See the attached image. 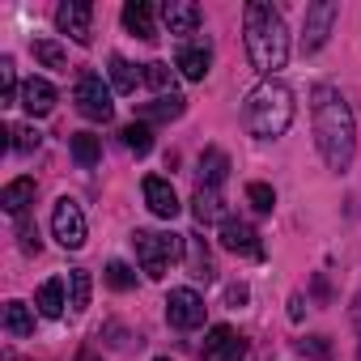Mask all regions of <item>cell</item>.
I'll list each match as a JSON object with an SVG mask.
<instances>
[{"label": "cell", "mask_w": 361, "mask_h": 361, "mask_svg": "<svg viewBox=\"0 0 361 361\" xmlns=\"http://www.w3.org/2000/svg\"><path fill=\"white\" fill-rule=\"evenodd\" d=\"M119 136H123V145H128L136 157H145V153L153 149V128H149V123H128Z\"/></svg>", "instance_id": "4316f807"}, {"label": "cell", "mask_w": 361, "mask_h": 361, "mask_svg": "<svg viewBox=\"0 0 361 361\" xmlns=\"http://www.w3.org/2000/svg\"><path fill=\"white\" fill-rule=\"evenodd\" d=\"M39 132L30 128V123H22V128H9V149H18V153H30V149H39Z\"/></svg>", "instance_id": "1f68e13d"}, {"label": "cell", "mask_w": 361, "mask_h": 361, "mask_svg": "<svg viewBox=\"0 0 361 361\" xmlns=\"http://www.w3.org/2000/svg\"><path fill=\"white\" fill-rule=\"evenodd\" d=\"M26 204H35V178H13V183L0 192V209L13 213V217H22Z\"/></svg>", "instance_id": "d6986e66"}, {"label": "cell", "mask_w": 361, "mask_h": 361, "mask_svg": "<svg viewBox=\"0 0 361 361\" xmlns=\"http://www.w3.org/2000/svg\"><path fill=\"white\" fill-rule=\"evenodd\" d=\"M132 247H136V259L145 268V276L161 281L166 268L188 251V234H157V230H136L132 234Z\"/></svg>", "instance_id": "277c9868"}, {"label": "cell", "mask_w": 361, "mask_h": 361, "mask_svg": "<svg viewBox=\"0 0 361 361\" xmlns=\"http://www.w3.org/2000/svg\"><path fill=\"white\" fill-rule=\"evenodd\" d=\"M22 251H26V255H39V234H35L26 221H22Z\"/></svg>", "instance_id": "e575fe53"}, {"label": "cell", "mask_w": 361, "mask_h": 361, "mask_svg": "<svg viewBox=\"0 0 361 361\" xmlns=\"http://www.w3.org/2000/svg\"><path fill=\"white\" fill-rule=\"evenodd\" d=\"M348 314H353V327H357V357H361V293L353 298V310Z\"/></svg>", "instance_id": "d590c367"}, {"label": "cell", "mask_w": 361, "mask_h": 361, "mask_svg": "<svg viewBox=\"0 0 361 361\" xmlns=\"http://www.w3.org/2000/svg\"><path fill=\"white\" fill-rule=\"evenodd\" d=\"M226 174H230V157L221 149H204V157H200V188H221Z\"/></svg>", "instance_id": "ffe728a7"}, {"label": "cell", "mask_w": 361, "mask_h": 361, "mask_svg": "<svg viewBox=\"0 0 361 361\" xmlns=\"http://www.w3.org/2000/svg\"><path fill=\"white\" fill-rule=\"evenodd\" d=\"M247 200H251V209H255V213H272L276 192H272L268 183H247Z\"/></svg>", "instance_id": "d6a6232c"}, {"label": "cell", "mask_w": 361, "mask_h": 361, "mask_svg": "<svg viewBox=\"0 0 361 361\" xmlns=\"http://www.w3.org/2000/svg\"><path fill=\"white\" fill-rule=\"evenodd\" d=\"M204 310L209 306L196 289H170V298H166V323L178 331H196L204 323Z\"/></svg>", "instance_id": "52a82bcc"}, {"label": "cell", "mask_w": 361, "mask_h": 361, "mask_svg": "<svg viewBox=\"0 0 361 361\" xmlns=\"http://www.w3.org/2000/svg\"><path fill=\"white\" fill-rule=\"evenodd\" d=\"M18 102H22L35 119H39V115H51V111H56V85L43 81V77H30V81L22 85V98H18Z\"/></svg>", "instance_id": "9a60e30c"}, {"label": "cell", "mask_w": 361, "mask_h": 361, "mask_svg": "<svg viewBox=\"0 0 361 361\" xmlns=\"http://www.w3.org/2000/svg\"><path fill=\"white\" fill-rule=\"evenodd\" d=\"M5 331L9 336H30L35 331V314H30V306L26 302H5Z\"/></svg>", "instance_id": "d4e9b609"}, {"label": "cell", "mask_w": 361, "mask_h": 361, "mask_svg": "<svg viewBox=\"0 0 361 361\" xmlns=\"http://www.w3.org/2000/svg\"><path fill=\"white\" fill-rule=\"evenodd\" d=\"M243 26H247V56H251L255 73H264V81H272L289 64V30H285L281 9H272L268 0H251L243 13Z\"/></svg>", "instance_id": "7a4b0ae2"}, {"label": "cell", "mask_w": 361, "mask_h": 361, "mask_svg": "<svg viewBox=\"0 0 361 361\" xmlns=\"http://www.w3.org/2000/svg\"><path fill=\"white\" fill-rule=\"evenodd\" d=\"M90 289H94L90 272H85V268H73V272H68V306H73L77 314L90 306Z\"/></svg>", "instance_id": "484cf974"}, {"label": "cell", "mask_w": 361, "mask_h": 361, "mask_svg": "<svg viewBox=\"0 0 361 361\" xmlns=\"http://www.w3.org/2000/svg\"><path fill=\"white\" fill-rule=\"evenodd\" d=\"M123 26H128L136 39H145V43H153V39H157L153 5H149V0H128V5H123Z\"/></svg>", "instance_id": "e0dca14e"}, {"label": "cell", "mask_w": 361, "mask_h": 361, "mask_svg": "<svg viewBox=\"0 0 361 361\" xmlns=\"http://www.w3.org/2000/svg\"><path fill=\"white\" fill-rule=\"evenodd\" d=\"M161 22H166V30H170V35L188 39V35H196V30H200L204 13H200L196 0H166V5H161Z\"/></svg>", "instance_id": "7c38bea8"}, {"label": "cell", "mask_w": 361, "mask_h": 361, "mask_svg": "<svg viewBox=\"0 0 361 361\" xmlns=\"http://www.w3.org/2000/svg\"><path fill=\"white\" fill-rule=\"evenodd\" d=\"M140 192H145V204H149V213L153 217H161V221H174L178 217V196H174V188L166 183V178H157V174H149L145 183H140Z\"/></svg>", "instance_id": "4fadbf2b"}, {"label": "cell", "mask_w": 361, "mask_h": 361, "mask_svg": "<svg viewBox=\"0 0 361 361\" xmlns=\"http://www.w3.org/2000/svg\"><path fill=\"white\" fill-rule=\"evenodd\" d=\"M302 353H310V357L327 361V357H331V348H327V336H310V340H302Z\"/></svg>", "instance_id": "836d02e7"}, {"label": "cell", "mask_w": 361, "mask_h": 361, "mask_svg": "<svg viewBox=\"0 0 361 361\" xmlns=\"http://www.w3.org/2000/svg\"><path fill=\"white\" fill-rule=\"evenodd\" d=\"M221 247H226V251H234V255H251V259H259V255H264L259 234H255L243 217H226V221H221Z\"/></svg>", "instance_id": "5bb4252c"}, {"label": "cell", "mask_w": 361, "mask_h": 361, "mask_svg": "<svg viewBox=\"0 0 361 361\" xmlns=\"http://www.w3.org/2000/svg\"><path fill=\"white\" fill-rule=\"evenodd\" d=\"M0 85H5V106H13L22 98L18 90V73H13V56H0Z\"/></svg>", "instance_id": "f546056e"}, {"label": "cell", "mask_w": 361, "mask_h": 361, "mask_svg": "<svg viewBox=\"0 0 361 361\" xmlns=\"http://www.w3.org/2000/svg\"><path fill=\"white\" fill-rule=\"evenodd\" d=\"M192 213H196L200 226L226 221V200H221V192H217V188H196V196H192Z\"/></svg>", "instance_id": "ac0fdd59"}, {"label": "cell", "mask_w": 361, "mask_h": 361, "mask_svg": "<svg viewBox=\"0 0 361 361\" xmlns=\"http://www.w3.org/2000/svg\"><path fill=\"white\" fill-rule=\"evenodd\" d=\"M106 73H111V90L115 94H136V85L145 81V73L136 64H128L123 56H111V68Z\"/></svg>", "instance_id": "44dd1931"}, {"label": "cell", "mask_w": 361, "mask_h": 361, "mask_svg": "<svg viewBox=\"0 0 361 361\" xmlns=\"http://www.w3.org/2000/svg\"><path fill=\"white\" fill-rule=\"evenodd\" d=\"M56 26L73 43L90 47V39H94V5H85V0H64V5L56 9Z\"/></svg>", "instance_id": "9c48e42d"}, {"label": "cell", "mask_w": 361, "mask_h": 361, "mask_svg": "<svg viewBox=\"0 0 361 361\" xmlns=\"http://www.w3.org/2000/svg\"><path fill=\"white\" fill-rule=\"evenodd\" d=\"M35 306H39V314H47V319H60L64 314V281H47L43 289H39V298H35Z\"/></svg>", "instance_id": "cb8c5ba5"}, {"label": "cell", "mask_w": 361, "mask_h": 361, "mask_svg": "<svg viewBox=\"0 0 361 361\" xmlns=\"http://www.w3.org/2000/svg\"><path fill=\"white\" fill-rule=\"evenodd\" d=\"M35 60L39 64H47V68H68V56H64V47L60 43H51V39H35Z\"/></svg>", "instance_id": "83f0119b"}, {"label": "cell", "mask_w": 361, "mask_h": 361, "mask_svg": "<svg viewBox=\"0 0 361 361\" xmlns=\"http://www.w3.org/2000/svg\"><path fill=\"white\" fill-rule=\"evenodd\" d=\"M81 361H98V357H81Z\"/></svg>", "instance_id": "74e56055"}, {"label": "cell", "mask_w": 361, "mask_h": 361, "mask_svg": "<svg viewBox=\"0 0 361 361\" xmlns=\"http://www.w3.org/2000/svg\"><path fill=\"white\" fill-rule=\"evenodd\" d=\"M200 357H204V361H243V357H247V340H243V336H234V327L217 323V327L204 336Z\"/></svg>", "instance_id": "8fae6325"}, {"label": "cell", "mask_w": 361, "mask_h": 361, "mask_svg": "<svg viewBox=\"0 0 361 361\" xmlns=\"http://www.w3.org/2000/svg\"><path fill=\"white\" fill-rule=\"evenodd\" d=\"M68 149H73V161L77 166H98V157H102V140L94 136V132H73L68 136Z\"/></svg>", "instance_id": "7402d4cb"}, {"label": "cell", "mask_w": 361, "mask_h": 361, "mask_svg": "<svg viewBox=\"0 0 361 361\" xmlns=\"http://www.w3.org/2000/svg\"><path fill=\"white\" fill-rule=\"evenodd\" d=\"M310 115H314V145H319L323 161L336 174H344L353 153H357V123H353V111H348L344 94L331 90V85H314Z\"/></svg>", "instance_id": "6da1fadb"}, {"label": "cell", "mask_w": 361, "mask_h": 361, "mask_svg": "<svg viewBox=\"0 0 361 361\" xmlns=\"http://www.w3.org/2000/svg\"><path fill=\"white\" fill-rule=\"evenodd\" d=\"M226 302H230V306H243V302H247V285H230V289H226Z\"/></svg>", "instance_id": "8d00e7d4"}, {"label": "cell", "mask_w": 361, "mask_h": 361, "mask_svg": "<svg viewBox=\"0 0 361 361\" xmlns=\"http://www.w3.org/2000/svg\"><path fill=\"white\" fill-rule=\"evenodd\" d=\"M243 123L255 140H276L289 132L293 123V90L285 81H259L251 94H247V106H243Z\"/></svg>", "instance_id": "3957f363"}, {"label": "cell", "mask_w": 361, "mask_h": 361, "mask_svg": "<svg viewBox=\"0 0 361 361\" xmlns=\"http://www.w3.org/2000/svg\"><path fill=\"white\" fill-rule=\"evenodd\" d=\"M157 361H170V357H157Z\"/></svg>", "instance_id": "f35d334b"}, {"label": "cell", "mask_w": 361, "mask_h": 361, "mask_svg": "<svg viewBox=\"0 0 361 361\" xmlns=\"http://www.w3.org/2000/svg\"><path fill=\"white\" fill-rule=\"evenodd\" d=\"M340 18V5L336 0H314V5H306V26H302V51H319L331 35Z\"/></svg>", "instance_id": "ba28073f"}, {"label": "cell", "mask_w": 361, "mask_h": 361, "mask_svg": "<svg viewBox=\"0 0 361 361\" xmlns=\"http://www.w3.org/2000/svg\"><path fill=\"white\" fill-rule=\"evenodd\" d=\"M51 234L64 251H81L85 247V213L73 196H60L51 209Z\"/></svg>", "instance_id": "8992f818"}, {"label": "cell", "mask_w": 361, "mask_h": 361, "mask_svg": "<svg viewBox=\"0 0 361 361\" xmlns=\"http://www.w3.org/2000/svg\"><path fill=\"white\" fill-rule=\"evenodd\" d=\"M106 285L119 289V293H128V289L136 285V272H132L123 259H111V264H106Z\"/></svg>", "instance_id": "f1b7e54d"}, {"label": "cell", "mask_w": 361, "mask_h": 361, "mask_svg": "<svg viewBox=\"0 0 361 361\" xmlns=\"http://www.w3.org/2000/svg\"><path fill=\"white\" fill-rule=\"evenodd\" d=\"M73 102H77V111H81L85 119H94V123H106V119L115 115L111 85H106L98 73H81V77H77V85H73Z\"/></svg>", "instance_id": "5b68a950"}, {"label": "cell", "mask_w": 361, "mask_h": 361, "mask_svg": "<svg viewBox=\"0 0 361 361\" xmlns=\"http://www.w3.org/2000/svg\"><path fill=\"white\" fill-rule=\"evenodd\" d=\"M188 268H192L196 281H213V276H217V272H213V255H209L204 238H196V234H188Z\"/></svg>", "instance_id": "603a6c76"}, {"label": "cell", "mask_w": 361, "mask_h": 361, "mask_svg": "<svg viewBox=\"0 0 361 361\" xmlns=\"http://www.w3.org/2000/svg\"><path fill=\"white\" fill-rule=\"evenodd\" d=\"M188 111L183 94H157L153 102H140V123H170Z\"/></svg>", "instance_id": "2e32d148"}, {"label": "cell", "mask_w": 361, "mask_h": 361, "mask_svg": "<svg viewBox=\"0 0 361 361\" xmlns=\"http://www.w3.org/2000/svg\"><path fill=\"white\" fill-rule=\"evenodd\" d=\"M174 68L183 73L188 81H204L213 68V43L209 39H188L183 47L174 51Z\"/></svg>", "instance_id": "30bf717a"}, {"label": "cell", "mask_w": 361, "mask_h": 361, "mask_svg": "<svg viewBox=\"0 0 361 361\" xmlns=\"http://www.w3.org/2000/svg\"><path fill=\"white\" fill-rule=\"evenodd\" d=\"M145 81L157 90V94H166L170 85H174V73H170V64H161V60H153V64H145ZM174 94V90H170Z\"/></svg>", "instance_id": "4dcf8cb0"}]
</instances>
